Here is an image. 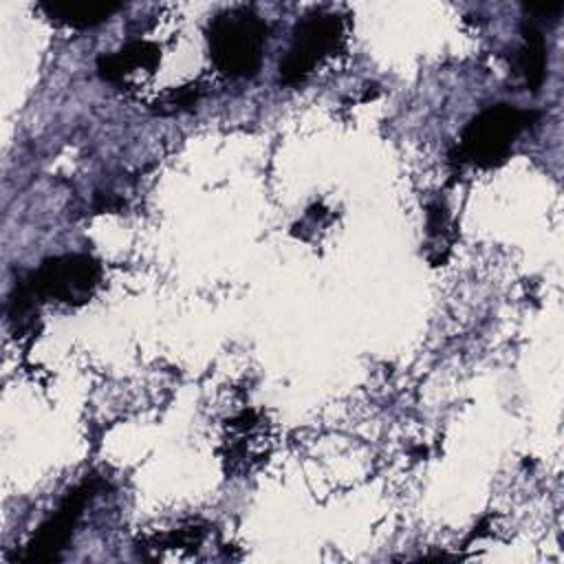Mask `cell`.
<instances>
[{
    "instance_id": "6",
    "label": "cell",
    "mask_w": 564,
    "mask_h": 564,
    "mask_svg": "<svg viewBox=\"0 0 564 564\" xmlns=\"http://www.w3.org/2000/svg\"><path fill=\"white\" fill-rule=\"evenodd\" d=\"M159 62H161V48L154 42L137 40L115 53L101 55L97 59V73L104 82L121 84L134 70L152 75L156 70Z\"/></svg>"
},
{
    "instance_id": "5",
    "label": "cell",
    "mask_w": 564,
    "mask_h": 564,
    "mask_svg": "<svg viewBox=\"0 0 564 564\" xmlns=\"http://www.w3.org/2000/svg\"><path fill=\"white\" fill-rule=\"evenodd\" d=\"M99 482L84 480L73 487L59 502V507L37 527L33 538L26 542L24 551L18 555L22 564H48L59 557L66 549L86 505L95 498Z\"/></svg>"
},
{
    "instance_id": "9",
    "label": "cell",
    "mask_w": 564,
    "mask_h": 564,
    "mask_svg": "<svg viewBox=\"0 0 564 564\" xmlns=\"http://www.w3.org/2000/svg\"><path fill=\"white\" fill-rule=\"evenodd\" d=\"M200 86L198 84H185L178 88H170L167 93H163L156 101H154V110L159 115H174V112H183L189 110L198 97H200Z\"/></svg>"
},
{
    "instance_id": "7",
    "label": "cell",
    "mask_w": 564,
    "mask_h": 564,
    "mask_svg": "<svg viewBox=\"0 0 564 564\" xmlns=\"http://www.w3.org/2000/svg\"><path fill=\"white\" fill-rule=\"evenodd\" d=\"M522 44L513 53V68L531 93H538L546 77V40L542 26L527 20L520 26Z\"/></svg>"
},
{
    "instance_id": "11",
    "label": "cell",
    "mask_w": 564,
    "mask_h": 564,
    "mask_svg": "<svg viewBox=\"0 0 564 564\" xmlns=\"http://www.w3.org/2000/svg\"><path fill=\"white\" fill-rule=\"evenodd\" d=\"M524 13L529 15L527 20L540 24V22H555L562 15L564 0H540V2H524L522 4Z\"/></svg>"
},
{
    "instance_id": "4",
    "label": "cell",
    "mask_w": 564,
    "mask_h": 564,
    "mask_svg": "<svg viewBox=\"0 0 564 564\" xmlns=\"http://www.w3.org/2000/svg\"><path fill=\"white\" fill-rule=\"evenodd\" d=\"M26 275L40 300L77 306L93 297L101 280V267L86 253H64L46 258Z\"/></svg>"
},
{
    "instance_id": "2",
    "label": "cell",
    "mask_w": 564,
    "mask_h": 564,
    "mask_svg": "<svg viewBox=\"0 0 564 564\" xmlns=\"http://www.w3.org/2000/svg\"><path fill=\"white\" fill-rule=\"evenodd\" d=\"M535 110H520L511 104H496L478 112L463 130L458 143L460 161L476 167H496L505 163L516 139L533 126Z\"/></svg>"
},
{
    "instance_id": "10",
    "label": "cell",
    "mask_w": 564,
    "mask_h": 564,
    "mask_svg": "<svg viewBox=\"0 0 564 564\" xmlns=\"http://www.w3.org/2000/svg\"><path fill=\"white\" fill-rule=\"evenodd\" d=\"M449 231V218H447V207L443 205V200H434L427 205V236L432 240H436L438 245H443V249H447V236Z\"/></svg>"
},
{
    "instance_id": "3",
    "label": "cell",
    "mask_w": 564,
    "mask_h": 564,
    "mask_svg": "<svg viewBox=\"0 0 564 564\" xmlns=\"http://www.w3.org/2000/svg\"><path fill=\"white\" fill-rule=\"evenodd\" d=\"M344 20L330 11H311L293 29L291 46L280 62V84L295 86L344 46Z\"/></svg>"
},
{
    "instance_id": "1",
    "label": "cell",
    "mask_w": 564,
    "mask_h": 564,
    "mask_svg": "<svg viewBox=\"0 0 564 564\" xmlns=\"http://www.w3.org/2000/svg\"><path fill=\"white\" fill-rule=\"evenodd\" d=\"M207 44L214 66L225 77H253L264 57L267 24L251 9H227L209 22Z\"/></svg>"
},
{
    "instance_id": "8",
    "label": "cell",
    "mask_w": 564,
    "mask_h": 564,
    "mask_svg": "<svg viewBox=\"0 0 564 564\" xmlns=\"http://www.w3.org/2000/svg\"><path fill=\"white\" fill-rule=\"evenodd\" d=\"M37 9L53 22L66 24L70 29H90L106 22L121 9V4L110 0H51L40 2Z\"/></svg>"
}]
</instances>
